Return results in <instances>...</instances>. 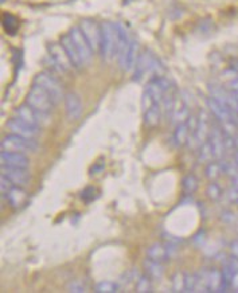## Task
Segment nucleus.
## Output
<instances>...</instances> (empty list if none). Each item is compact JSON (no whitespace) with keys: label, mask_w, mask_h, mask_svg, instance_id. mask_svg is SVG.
Returning a JSON list of instances; mask_svg holds the SVG:
<instances>
[{"label":"nucleus","mask_w":238,"mask_h":293,"mask_svg":"<svg viewBox=\"0 0 238 293\" xmlns=\"http://www.w3.org/2000/svg\"><path fill=\"white\" fill-rule=\"evenodd\" d=\"M101 46L100 54L104 61L109 62L113 58H117L118 48V31L116 23L103 22L101 23Z\"/></svg>","instance_id":"obj_1"},{"label":"nucleus","mask_w":238,"mask_h":293,"mask_svg":"<svg viewBox=\"0 0 238 293\" xmlns=\"http://www.w3.org/2000/svg\"><path fill=\"white\" fill-rule=\"evenodd\" d=\"M150 73H154V78L163 76L160 62L158 61V58L150 50H144V52L140 53L139 59L136 62L135 71H133V81L143 80Z\"/></svg>","instance_id":"obj_2"},{"label":"nucleus","mask_w":238,"mask_h":293,"mask_svg":"<svg viewBox=\"0 0 238 293\" xmlns=\"http://www.w3.org/2000/svg\"><path fill=\"white\" fill-rule=\"evenodd\" d=\"M0 146H2V151H7V152L33 154V152H37L39 144H38L37 139H30V137L10 133V135L4 136Z\"/></svg>","instance_id":"obj_3"},{"label":"nucleus","mask_w":238,"mask_h":293,"mask_svg":"<svg viewBox=\"0 0 238 293\" xmlns=\"http://www.w3.org/2000/svg\"><path fill=\"white\" fill-rule=\"evenodd\" d=\"M26 103L29 104L30 107L35 108V109H38L39 112L46 114H52V112L54 110V107L57 105L52 95L49 94L42 86H39V85L37 84H34L33 86L30 88L26 97Z\"/></svg>","instance_id":"obj_4"},{"label":"nucleus","mask_w":238,"mask_h":293,"mask_svg":"<svg viewBox=\"0 0 238 293\" xmlns=\"http://www.w3.org/2000/svg\"><path fill=\"white\" fill-rule=\"evenodd\" d=\"M34 84L42 86L49 94L52 95L55 104L61 103L62 100H65V95L66 94L63 93L62 85L57 80V77H54V74L50 73V71L38 73L35 78H34Z\"/></svg>","instance_id":"obj_5"},{"label":"nucleus","mask_w":238,"mask_h":293,"mask_svg":"<svg viewBox=\"0 0 238 293\" xmlns=\"http://www.w3.org/2000/svg\"><path fill=\"white\" fill-rule=\"evenodd\" d=\"M80 30L84 34L85 39L88 40L89 46L92 47L93 53H100L101 46V23H97L93 19H84L80 23Z\"/></svg>","instance_id":"obj_6"},{"label":"nucleus","mask_w":238,"mask_h":293,"mask_svg":"<svg viewBox=\"0 0 238 293\" xmlns=\"http://www.w3.org/2000/svg\"><path fill=\"white\" fill-rule=\"evenodd\" d=\"M15 116L22 118L23 121H26L27 124L34 125V127H39V128H42L43 125L47 124L49 118H50V114L42 113V112H39V110L35 109V108L30 107L27 103L22 104L20 107L16 108Z\"/></svg>","instance_id":"obj_7"},{"label":"nucleus","mask_w":238,"mask_h":293,"mask_svg":"<svg viewBox=\"0 0 238 293\" xmlns=\"http://www.w3.org/2000/svg\"><path fill=\"white\" fill-rule=\"evenodd\" d=\"M197 123H198V117L190 116L186 123L175 125V129H174V133H172V143L176 148H182L186 144H188L191 135L194 132L195 127H197Z\"/></svg>","instance_id":"obj_8"},{"label":"nucleus","mask_w":238,"mask_h":293,"mask_svg":"<svg viewBox=\"0 0 238 293\" xmlns=\"http://www.w3.org/2000/svg\"><path fill=\"white\" fill-rule=\"evenodd\" d=\"M69 34L72 39H73L74 44H76V47H77L78 53H80L81 59H82V62H84V66H88L89 63L92 62L93 54H94L92 47L89 46L88 40L85 39L84 34H82V31H81L78 26L72 27Z\"/></svg>","instance_id":"obj_9"},{"label":"nucleus","mask_w":238,"mask_h":293,"mask_svg":"<svg viewBox=\"0 0 238 293\" xmlns=\"http://www.w3.org/2000/svg\"><path fill=\"white\" fill-rule=\"evenodd\" d=\"M7 129L14 135L23 136V137H30V139H37L40 135L39 127H34V125L27 124L26 121H23L22 118L14 116L12 118L7 121L6 124Z\"/></svg>","instance_id":"obj_10"},{"label":"nucleus","mask_w":238,"mask_h":293,"mask_svg":"<svg viewBox=\"0 0 238 293\" xmlns=\"http://www.w3.org/2000/svg\"><path fill=\"white\" fill-rule=\"evenodd\" d=\"M198 117V123H197V127H195L194 132L191 135L190 137V144L191 146H201L202 144L205 143L206 140L209 139L210 135V129H209V120H207V113L205 110H201L199 114L197 116Z\"/></svg>","instance_id":"obj_11"},{"label":"nucleus","mask_w":238,"mask_h":293,"mask_svg":"<svg viewBox=\"0 0 238 293\" xmlns=\"http://www.w3.org/2000/svg\"><path fill=\"white\" fill-rule=\"evenodd\" d=\"M47 52L62 73H69L70 70L74 67L72 61H70L69 55L65 52V48L61 43H49Z\"/></svg>","instance_id":"obj_12"},{"label":"nucleus","mask_w":238,"mask_h":293,"mask_svg":"<svg viewBox=\"0 0 238 293\" xmlns=\"http://www.w3.org/2000/svg\"><path fill=\"white\" fill-rule=\"evenodd\" d=\"M176 250V246L174 243L171 245H167V243H160V242H156L154 245H151L147 250V257L151 258V260L158 261L160 264H164L167 261H170L172 258V252Z\"/></svg>","instance_id":"obj_13"},{"label":"nucleus","mask_w":238,"mask_h":293,"mask_svg":"<svg viewBox=\"0 0 238 293\" xmlns=\"http://www.w3.org/2000/svg\"><path fill=\"white\" fill-rule=\"evenodd\" d=\"M190 116V107H188L186 99L182 95V93H178L175 103H174V107H172L170 120L172 121V124L178 125L182 124V123H186Z\"/></svg>","instance_id":"obj_14"},{"label":"nucleus","mask_w":238,"mask_h":293,"mask_svg":"<svg viewBox=\"0 0 238 293\" xmlns=\"http://www.w3.org/2000/svg\"><path fill=\"white\" fill-rule=\"evenodd\" d=\"M139 42L136 39H132L131 40V43H129L128 48H127V52L118 59V65H120V67L124 70V71H131L132 69H135L136 62H137V59H139Z\"/></svg>","instance_id":"obj_15"},{"label":"nucleus","mask_w":238,"mask_h":293,"mask_svg":"<svg viewBox=\"0 0 238 293\" xmlns=\"http://www.w3.org/2000/svg\"><path fill=\"white\" fill-rule=\"evenodd\" d=\"M65 112L70 121L80 120L82 116V101L77 93L70 92L65 95Z\"/></svg>","instance_id":"obj_16"},{"label":"nucleus","mask_w":238,"mask_h":293,"mask_svg":"<svg viewBox=\"0 0 238 293\" xmlns=\"http://www.w3.org/2000/svg\"><path fill=\"white\" fill-rule=\"evenodd\" d=\"M2 175L10 179L15 186L25 187L30 182V173L27 168H16L2 164Z\"/></svg>","instance_id":"obj_17"},{"label":"nucleus","mask_w":238,"mask_h":293,"mask_svg":"<svg viewBox=\"0 0 238 293\" xmlns=\"http://www.w3.org/2000/svg\"><path fill=\"white\" fill-rule=\"evenodd\" d=\"M206 104H207V107H209L212 116H214V117L217 118V121L220 123V125H224L226 124V123H229V121L234 120V117L231 116L230 112H229V110H227L218 100L214 99L212 95H210L209 99L206 100Z\"/></svg>","instance_id":"obj_18"},{"label":"nucleus","mask_w":238,"mask_h":293,"mask_svg":"<svg viewBox=\"0 0 238 293\" xmlns=\"http://www.w3.org/2000/svg\"><path fill=\"white\" fill-rule=\"evenodd\" d=\"M2 164L8 167H16V168H27L30 167V160L26 154H19V152H7L2 151L0 154Z\"/></svg>","instance_id":"obj_19"},{"label":"nucleus","mask_w":238,"mask_h":293,"mask_svg":"<svg viewBox=\"0 0 238 293\" xmlns=\"http://www.w3.org/2000/svg\"><path fill=\"white\" fill-rule=\"evenodd\" d=\"M59 43L62 44L63 48H65V52H66L67 55H69V58L70 61H72V63H73L74 69L78 70L82 69V67H84V62H82V59H81L80 53H78L73 39L70 37V34L67 33L65 34V35H62V37H61V40H59Z\"/></svg>","instance_id":"obj_20"},{"label":"nucleus","mask_w":238,"mask_h":293,"mask_svg":"<svg viewBox=\"0 0 238 293\" xmlns=\"http://www.w3.org/2000/svg\"><path fill=\"white\" fill-rule=\"evenodd\" d=\"M209 141L211 143L214 156L218 160H222L225 155V144H224V132H221L218 128H212L210 131Z\"/></svg>","instance_id":"obj_21"},{"label":"nucleus","mask_w":238,"mask_h":293,"mask_svg":"<svg viewBox=\"0 0 238 293\" xmlns=\"http://www.w3.org/2000/svg\"><path fill=\"white\" fill-rule=\"evenodd\" d=\"M4 198L6 201L8 202V205L14 207V209H18L20 206L25 205V202H26L27 194L26 191L23 190L20 186H14L11 190L8 191L7 194L4 195Z\"/></svg>","instance_id":"obj_22"},{"label":"nucleus","mask_w":238,"mask_h":293,"mask_svg":"<svg viewBox=\"0 0 238 293\" xmlns=\"http://www.w3.org/2000/svg\"><path fill=\"white\" fill-rule=\"evenodd\" d=\"M161 116H163V109H161L160 104H154L152 107L144 112V123L147 127L150 128H155L160 124Z\"/></svg>","instance_id":"obj_23"},{"label":"nucleus","mask_w":238,"mask_h":293,"mask_svg":"<svg viewBox=\"0 0 238 293\" xmlns=\"http://www.w3.org/2000/svg\"><path fill=\"white\" fill-rule=\"evenodd\" d=\"M209 292H225L222 271L209 269Z\"/></svg>","instance_id":"obj_24"},{"label":"nucleus","mask_w":238,"mask_h":293,"mask_svg":"<svg viewBox=\"0 0 238 293\" xmlns=\"http://www.w3.org/2000/svg\"><path fill=\"white\" fill-rule=\"evenodd\" d=\"M143 266L146 269V275L150 276L152 280H158L163 276V264L158 262V261L151 260L147 257L146 261L143 262Z\"/></svg>","instance_id":"obj_25"},{"label":"nucleus","mask_w":238,"mask_h":293,"mask_svg":"<svg viewBox=\"0 0 238 293\" xmlns=\"http://www.w3.org/2000/svg\"><path fill=\"white\" fill-rule=\"evenodd\" d=\"M198 158L201 163H210V161H212L216 159V156H214V151H212L211 143L209 141V139L206 140L205 143L199 146Z\"/></svg>","instance_id":"obj_26"},{"label":"nucleus","mask_w":238,"mask_h":293,"mask_svg":"<svg viewBox=\"0 0 238 293\" xmlns=\"http://www.w3.org/2000/svg\"><path fill=\"white\" fill-rule=\"evenodd\" d=\"M2 25H3V29L6 30V33L10 34V35H15L19 29L18 19L11 14H4L2 16Z\"/></svg>","instance_id":"obj_27"},{"label":"nucleus","mask_w":238,"mask_h":293,"mask_svg":"<svg viewBox=\"0 0 238 293\" xmlns=\"http://www.w3.org/2000/svg\"><path fill=\"white\" fill-rule=\"evenodd\" d=\"M205 174L210 180L218 179V178L224 174V168H222V163H221V160L210 161V163H207V167H206Z\"/></svg>","instance_id":"obj_28"},{"label":"nucleus","mask_w":238,"mask_h":293,"mask_svg":"<svg viewBox=\"0 0 238 293\" xmlns=\"http://www.w3.org/2000/svg\"><path fill=\"white\" fill-rule=\"evenodd\" d=\"M118 289H120L118 284L113 281H101L94 286V290L97 293H116L118 292Z\"/></svg>","instance_id":"obj_29"},{"label":"nucleus","mask_w":238,"mask_h":293,"mask_svg":"<svg viewBox=\"0 0 238 293\" xmlns=\"http://www.w3.org/2000/svg\"><path fill=\"white\" fill-rule=\"evenodd\" d=\"M182 187H183V191L187 195L194 194L197 188H198V180L194 175H187L183 178V182H182Z\"/></svg>","instance_id":"obj_30"},{"label":"nucleus","mask_w":238,"mask_h":293,"mask_svg":"<svg viewBox=\"0 0 238 293\" xmlns=\"http://www.w3.org/2000/svg\"><path fill=\"white\" fill-rule=\"evenodd\" d=\"M136 292L140 293H148L152 292V279L150 276H141L139 280H137V284H136Z\"/></svg>","instance_id":"obj_31"},{"label":"nucleus","mask_w":238,"mask_h":293,"mask_svg":"<svg viewBox=\"0 0 238 293\" xmlns=\"http://www.w3.org/2000/svg\"><path fill=\"white\" fill-rule=\"evenodd\" d=\"M206 194L209 197L211 201H220L222 197H224V190L221 188V186L216 182H212L207 186V190H206Z\"/></svg>","instance_id":"obj_32"},{"label":"nucleus","mask_w":238,"mask_h":293,"mask_svg":"<svg viewBox=\"0 0 238 293\" xmlns=\"http://www.w3.org/2000/svg\"><path fill=\"white\" fill-rule=\"evenodd\" d=\"M172 289L174 292H184V273L178 272L172 276Z\"/></svg>","instance_id":"obj_33"},{"label":"nucleus","mask_w":238,"mask_h":293,"mask_svg":"<svg viewBox=\"0 0 238 293\" xmlns=\"http://www.w3.org/2000/svg\"><path fill=\"white\" fill-rule=\"evenodd\" d=\"M195 273H184V292H195Z\"/></svg>","instance_id":"obj_34"},{"label":"nucleus","mask_w":238,"mask_h":293,"mask_svg":"<svg viewBox=\"0 0 238 293\" xmlns=\"http://www.w3.org/2000/svg\"><path fill=\"white\" fill-rule=\"evenodd\" d=\"M97 195H99V191L96 190L94 187H86L84 191H82V194H81V198L84 199L86 203H89V202L94 201L96 198H97Z\"/></svg>","instance_id":"obj_35"},{"label":"nucleus","mask_w":238,"mask_h":293,"mask_svg":"<svg viewBox=\"0 0 238 293\" xmlns=\"http://www.w3.org/2000/svg\"><path fill=\"white\" fill-rule=\"evenodd\" d=\"M15 184L12 183L11 180L10 179H7L6 176H3L2 175V179H0V191H2V195H6L8 192V191L11 190L12 187H14Z\"/></svg>","instance_id":"obj_36"},{"label":"nucleus","mask_w":238,"mask_h":293,"mask_svg":"<svg viewBox=\"0 0 238 293\" xmlns=\"http://www.w3.org/2000/svg\"><path fill=\"white\" fill-rule=\"evenodd\" d=\"M227 199L231 202V203H238V187L235 184L229 188L227 191Z\"/></svg>","instance_id":"obj_37"},{"label":"nucleus","mask_w":238,"mask_h":293,"mask_svg":"<svg viewBox=\"0 0 238 293\" xmlns=\"http://www.w3.org/2000/svg\"><path fill=\"white\" fill-rule=\"evenodd\" d=\"M70 292H85V288L82 285H81V282L78 281H74L72 285L69 286Z\"/></svg>","instance_id":"obj_38"},{"label":"nucleus","mask_w":238,"mask_h":293,"mask_svg":"<svg viewBox=\"0 0 238 293\" xmlns=\"http://www.w3.org/2000/svg\"><path fill=\"white\" fill-rule=\"evenodd\" d=\"M231 250H233V254L238 257V241L231 243Z\"/></svg>","instance_id":"obj_39"},{"label":"nucleus","mask_w":238,"mask_h":293,"mask_svg":"<svg viewBox=\"0 0 238 293\" xmlns=\"http://www.w3.org/2000/svg\"><path fill=\"white\" fill-rule=\"evenodd\" d=\"M234 164L237 165V168H238V154L234 155Z\"/></svg>","instance_id":"obj_40"}]
</instances>
